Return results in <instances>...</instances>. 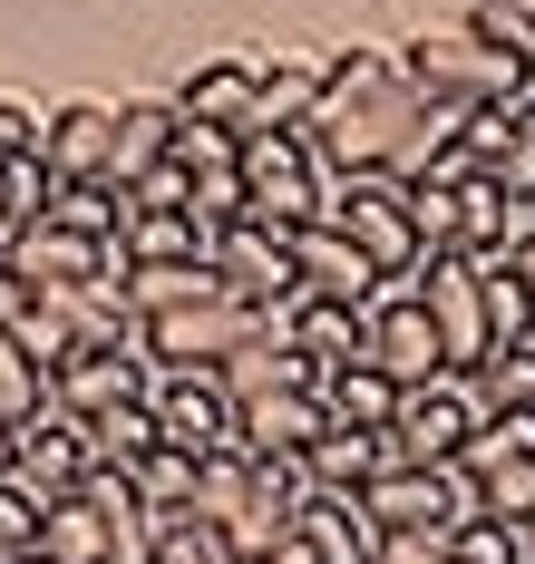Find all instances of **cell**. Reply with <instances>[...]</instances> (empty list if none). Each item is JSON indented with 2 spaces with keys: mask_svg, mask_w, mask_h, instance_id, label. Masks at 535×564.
Instances as JSON below:
<instances>
[{
  "mask_svg": "<svg viewBox=\"0 0 535 564\" xmlns=\"http://www.w3.org/2000/svg\"><path fill=\"white\" fill-rule=\"evenodd\" d=\"M263 564H321V555H312L302 535H283V545H273V555H263Z\"/></svg>",
  "mask_w": 535,
  "mask_h": 564,
  "instance_id": "obj_44",
  "label": "cell"
},
{
  "mask_svg": "<svg viewBox=\"0 0 535 564\" xmlns=\"http://www.w3.org/2000/svg\"><path fill=\"white\" fill-rule=\"evenodd\" d=\"M458 117L448 98H428L400 50H341L321 68V108H312V156L331 175H418L448 137H458Z\"/></svg>",
  "mask_w": 535,
  "mask_h": 564,
  "instance_id": "obj_1",
  "label": "cell"
},
{
  "mask_svg": "<svg viewBox=\"0 0 535 564\" xmlns=\"http://www.w3.org/2000/svg\"><path fill=\"white\" fill-rule=\"evenodd\" d=\"M468 380H477V409H535V340H506V350H487Z\"/></svg>",
  "mask_w": 535,
  "mask_h": 564,
  "instance_id": "obj_29",
  "label": "cell"
},
{
  "mask_svg": "<svg viewBox=\"0 0 535 564\" xmlns=\"http://www.w3.org/2000/svg\"><path fill=\"white\" fill-rule=\"evenodd\" d=\"M253 332H273V312H253V302H234V292H215V302H185V312L137 322V350H146V370H225Z\"/></svg>",
  "mask_w": 535,
  "mask_h": 564,
  "instance_id": "obj_4",
  "label": "cell"
},
{
  "mask_svg": "<svg viewBox=\"0 0 535 564\" xmlns=\"http://www.w3.org/2000/svg\"><path fill=\"white\" fill-rule=\"evenodd\" d=\"M146 350H68L59 370H50V409L68 419H98V409H118V399H146Z\"/></svg>",
  "mask_w": 535,
  "mask_h": 564,
  "instance_id": "obj_13",
  "label": "cell"
},
{
  "mask_svg": "<svg viewBox=\"0 0 535 564\" xmlns=\"http://www.w3.org/2000/svg\"><path fill=\"white\" fill-rule=\"evenodd\" d=\"M331 225L351 234L390 282H410L418 263H428V253H418V225H410V185H400V175H331Z\"/></svg>",
  "mask_w": 535,
  "mask_h": 564,
  "instance_id": "obj_6",
  "label": "cell"
},
{
  "mask_svg": "<svg viewBox=\"0 0 535 564\" xmlns=\"http://www.w3.org/2000/svg\"><path fill=\"white\" fill-rule=\"evenodd\" d=\"M215 380H225V399H273V390H321V370H312V360H302L293 340H283V322H273V332H253L234 350V360H225V370H215Z\"/></svg>",
  "mask_w": 535,
  "mask_h": 564,
  "instance_id": "obj_20",
  "label": "cell"
},
{
  "mask_svg": "<svg viewBox=\"0 0 535 564\" xmlns=\"http://www.w3.org/2000/svg\"><path fill=\"white\" fill-rule=\"evenodd\" d=\"M370 360L410 390L428 370H448V350H438V322H428V302H418V282H390L380 302H370Z\"/></svg>",
  "mask_w": 535,
  "mask_h": 564,
  "instance_id": "obj_11",
  "label": "cell"
},
{
  "mask_svg": "<svg viewBox=\"0 0 535 564\" xmlns=\"http://www.w3.org/2000/svg\"><path fill=\"white\" fill-rule=\"evenodd\" d=\"M312 108H321V68H293V58H263L243 137H263V127H312Z\"/></svg>",
  "mask_w": 535,
  "mask_h": 564,
  "instance_id": "obj_26",
  "label": "cell"
},
{
  "mask_svg": "<svg viewBox=\"0 0 535 564\" xmlns=\"http://www.w3.org/2000/svg\"><path fill=\"white\" fill-rule=\"evenodd\" d=\"M30 302H40V282L20 273L10 253H0V332H20V322H30Z\"/></svg>",
  "mask_w": 535,
  "mask_h": 564,
  "instance_id": "obj_41",
  "label": "cell"
},
{
  "mask_svg": "<svg viewBox=\"0 0 535 564\" xmlns=\"http://www.w3.org/2000/svg\"><path fill=\"white\" fill-rule=\"evenodd\" d=\"M118 292L137 322H156V312H185V302H215L225 282H215V263H127Z\"/></svg>",
  "mask_w": 535,
  "mask_h": 564,
  "instance_id": "obj_25",
  "label": "cell"
},
{
  "mask_svg": "<svg viewBox=\"0 0 535 564\" xmlns=\"http://www.w3.org/2000/svg\"><path fill=\"white\" fill-rule=\"evenodd\" d=\"M477 516H506V525H526V516H535V457L487 467V477H477Z\"/></svg>",
  "mask_w": 535,
  "mask_h": 564,
  "instance_id": "obj_37",
  "label": "cell"
},
{
  "mask_svg": "<svg viewBox=\"0 0 535 564\" xmlns=\"http://www.w3.org/2000/svg\"><path fill=\"white\" fill-rule=\"evenodd\" d=\"M10 457H20V429H0V477H10Z\"/></svg>",
  "mask_w": 535,
  "mask_h": 564,
  "instance_id": "obj_45",
  "label": "cell"
},
{
  "mask_svg": "<svg viewBox=\"0 0 535 564\" xmlns=\"http://www.w3.org/2000/svg\"><path fill=\"white\" fill-rule=\"evenodd\" d=\"M487 419L477 409V380L468 370H428L400 390V419H390V457H410V467H448V457L468 448V429Z\"/></svg>",
  "mask_w": 535,
  "mask_h": 564,
  "instance_id": "obj_7",
  "label": "cell"
},
{
  "mask_svg": "<svg viewBox=\"0 0 535 564\" xmlns=\"http://www.w3.org/2000/svg\"><path fill=\"white\" fill-rule=\"evenodd\" d=\"M10 477H20L30 497H68V487L88 477V419H68V409H40V419L20 429V457H10Z\"/></svg>",
  "mask_w": 535,
  "mask_h": 564,
  "instance_id": "obj_15",
  "label": "cell"
},
{
  "mask_svg": "<svg viewBox=\"0 0 535 564\" xmlns=\"http://www.w3.org/2000/svg\"><path fill=\"white\" fill-rule=\"evenodd\" d=\"M400 68H410L428 98H448V108H516L535 78L516 68L506 50H487L477 30H418L410 50H400Z\"/></svg>",
  "mask_w": 535,
  "mask_h": 564,
  "instance_id": "obj_3",
  "label": "cell"
},
{
  "mask_svg": "<svg viewBox=\"0 0 535 564\" xmlns=\"http://www.w3.org/2000/svg\"><path fill=\"white\" fill-rule=\"evenodd\" d=\"M40 409H50V370H40L20 340L0 332V429H30Z\"/></svg>",
  "mask_w": 535,
  "mask_h": 564,
  "instance_id": "obj_31",
  "label": "cell"
},
{
  "mask_svg": "<svg viewBox=\"0 0 535 564\" xmlns=\"http://www.w3.org/2000/svg\"><path fill=\"white\" fill-rule=\"evenodd\" d=\"M146 448H156V409L146 399H118V409L88 419V467H137Z\"/></svg>",
  "mask_w": 535,
  "mask_h": 564,
  "instance_id": "obj_28",
  "label": "cell"
},
{
  "mask_svg": "<svg viewBox=\"0 0 535 564\" xmlns=\"http://www.w3.org/2000/svg\"><path fill=\"white\" fill-rule=\"evenodd\" d=\"M30 147H40V117L20 98H0V156H30Z\"/></svg>",
  "mask_w": 535,
  "mask_h": 564,
  "instance_id": "obj_42",
  "label": "cell"
},
{
  "mask_svg": "<svg viewBox=\"0 0 535 564\" xmlns=\"http://www.w3.org/2000/svg\"><path fill=\"white\" fill-rule=\"evenodd\" d=\"M321 419L331 429H390L400 419V380L380 360H341V370H321Z\"/></svg>",
  "mask_w": 535,
  "mask_h": 564,
  "instance_id": "obj_23",
  "label": "cell"
},
{
  "mask_svg": "<svg viewBox=\"0 0 535 564\" xmlns=\"http://www.w3.org/2000/svg\"><path fill=\"white\" fill-rule=\"evenodd\" d=\"M127 477H137V497H146L156 516H185V507H195V457H185V448H146Z\"/></svg>",
  "mask_w": 535,
  "mask_h": 564,
  "instance_id": "obj_33",
  "label": "cell"
},
{
  "mask_svg": "<svg viewBox=\"0 0 535 564\" xmlns=\"http://www.w3.org/2000/svg\"><path fill=\"white\" fill-rule=\"evenodd\" d=\"M243 215L273 234H302L331 215V166L312 156V137L302 127H263V137H243Z\"/></svg>",
  "mask_w": 535,
  "mask_h": 564,
  "instance_id": "obj_2",
  "label": "cell"
},
{
  "mask_svg": "<svg viewBox=\"0 0 535 564\" xmlns=\"http://www.w3.org/2000/svg\"><path fill=\"white\" fill-rule=\"evenodd\" d=\"M283 340H293L312 370H341V360H370V312L360 302H331V292H302L283 312Z\"/></svg>",
  "mask_w": 535,
  "mask_h": 564,
  "instance_id": "obj_16",
  "label": "cell"
},
{
  "mask_svg": "<svg viewBox=\"0 0 535 564\" xmlns=\"http://www.w3.org/2000/svg\"><path fill=\"white\" fill-rule=\"evenodd\" d=\"M108 127H118V108H98V98H68L59 117H40V166H50V185H98L108 175Z\"/></svg>",
  "mask_w": 535,
  "mask_h": 564,
  "instance_id": "obj_14",
  "label": "cell"
},
{
  "mask_svg": "<svg viewBox=\"0 0 535 564\" xmlns=\"http://www.w3.org/2000/svg\"><path fill=\"white\" fill-rule=\"evenodd\" d=\"M477 282H487V350H506V340H535V292L506 263H477Z\"/></svg>",
  "mask_w": 535,
  "mask_h": 564,
  "instance_id": "obj_30",
  "label": "cell"
},
{
  "mask_svg": "<svg viewBox=\"0 0 535 564\" xmlns=\"http://www.w3.org/2000/svg\"><path fill=\"white\" fill-rule=\"evenodd\" d=\"M40 555H50V564H118V535H108V516L68 487V497L40 507Z\"/></svg>",
  "mask_w": 535,
  "mask_h": 564,
  "instance_id": "obj_24",
  "label": "cell"
},
{
  "mask_svg": "<svg viewBox=\"0 0 535 564\" xmlns=\"http://www.w3.org/2000/svg\"><path fill=\"white\" fill-rule=\"evenodd\" d=\"M487 263H506V273H516V282L535 292V234H526V243H506V253H487Z\"/></svg>",
  "mask_w": 535,
  "mask_h": 564,
  "instance_id": "obj_43",
  "label": "cell"
},
{
  "mask_svg": "<svg viewBox=\"0 0 535 564\" xmlns=\"http://www.w3.org/2000/svg\"><path fill=\"white\" fill-rule=\"evenodd\" d=\"M331 419H321V390H273V399H234V448L253 457H302L321 438Z\"/></svg>",
  "mask_w": 535,
  "mask_h": 564,
  "instance_id": "obj_17",
  "label": "cell"
},
{
  "mask_svg": "<svg viewBox=\"0 0 535 564\" xmlns=\"http://www.w3.org/2000/svg\"><path fill=\"white\" fill-rule=\"evenodd\" d=\"M176 156V98H137V108H118V127H108V175L98 185H137L146 166H166Z\"/></svg>",
  "mask_w": 535,
  "mask_h": 564,
  "instance_id": "obj_18",
  "label": "cell"
},
{
  "mask_svg": "<svg viewBox=\"0 0 535 564\" xmlns=\"http://www.w3.org/2000/svg\"><path fill=\"white\" fill-rule=\"evenodd\" d=\"M410 282H418V302H428V322H438L448 370H477L487 360V282H477V253H428Z\"/></svg>",
  "mask_w": 535,
  "mask_h": 564,
  "instance_id": "obj_10",
  "label": "cell"
},
{
  "mask_svg": "<svg viewBox=\"0 0 535 564\" xmlns=\"http://www.w3.org/2000/svg\"><path fill=\"white\" fill-rule=\"evenodd\" d=\"M293 535H302L321 564H380V545H390V535L370 525L360 497H321V487H312V507L293 516Z\"/></svg>",
  "mask_w": 535,
  "mask_h": 564,
  "instance_id": "obj_19",
  "label": "cell"
},
{
  "mask_svg": "<svg viewBox=\"0 0 535 564\" xmlns=\"http://www.w3.org/2000/svg\"><path fill=\"white\" fill-rule=\"evenodd\" d=\"M146 564H243V555L225 545V525H205V516H166Z\"/></svg>",
  "mask_w": 535,
  "mask_h": 564,
  "instance_id": "obj_35",
  "label": "cell"
},
{
  "mask_svg": "<svg viewBox=\"0 0 535 564\" xmlns=\"http://www.w3.org/2000/svg\"><path fill=\"white\" fill-rule=\"evenodd\" d=\"M468 30L487 40V50H506L516 68L535 78V0H477L468 10Z\"/></svg>",
  "mask_w": 535,
  "mask_h": 564,
  "instance_id": "obj_32",
  "label": "cell"
},
{
  "mask_svg": "<svg viewBox=\"0 0 535 564\" xmlns=\"http://www.w3.org/2000/svg\"><path fill=\"white\" fill-rule=\"evenodd\" d=\"M400 185H410L418 253H458V185H438V175H400Z\"/></svg>",
  "mask_w": 535,
  "mask_h": 564,
  "instance_id": "obj_34",
  "label": "cell"
},
{
  "mask_svg": "<svg viewBox=\"0 0 535 564\" xmlns=\"http://www.w3.org/2000/svg\"><path fill=\"white\" fill-rule=\"evenodd\" d=\"M205 263H215V282H225L234 302H253V312H273V322H283V312L302 302V273H293V234L253 225V215L215 234V243H205Z\"/></svg>",
  "mask_w": 535,
  "mask_h": 564,
  "instance_id": "obj_8",
  "label": "cell"
},
{
  "mask_svg": "<svg viewBox=\"0 0 535 564\" xmlns=\"http://www.w3.org/2000/svg\"><path fill=\"white\" fill-rule=\"evenodd\" d=\"M448 545H458V564H535L526 525H506V516H468Z\"/></svg>",
  "mask_w": 535,
  "mask_h": 564,
  "instance_id": "obj_36",
  "label": "cell"
},
{
  "mask_svg": "<svg viewBox=\"0 0 535 564\" xmlns=\"http://www.w3.org/2000/svg\"><path fill=\"white\" fill-rule=\"evenodd\" d=\"M234 156H243V137H234V127H185V117H176V166H185V175L234 166Z\"/></svg>",
  "mask_w": 535,
  "mask_h": 564,
  "instance_id": "obj_39",
  "label": "cell"
},
{
  "mask_svg": "<svg viewBox=\"0 0 535 564\" xmlns=\"http://www.w3.org/2000/svg\"><path fill=\"white\" fill-rule=\"evenodd\" d=\"M302 467H312L321 497H360V487L390 467V429H321V438L302 448Z\"/></svg>",
  "mask_w": 535,
  "mask_h": 564,
  "instance_id": "obj_21",
  "label": "cell"
},
{
  "mask_svg": "<svg viewBox=\"0 0 535 564\" xmlns=\"http://www.w3.org/2000/svg\"><path fill=\"white\" fill-rule=\"evenodd\" d=\"M40 507H50V497H30L20 477H0V555H20V545H40Z\"/></svg>",
  "mask_w": 535,
  "mask_h": 564,
  "instance_id": "obj_40",
  "label": "cell"
},
{
  "mask_svg": "<svg viewBox=\"0 0 535 564\" xmlns=\"http://www.w3.org/2000/svg\"><path fill=\"white\" fill-rule=\"evenodd\" d=\"M293 273H302V292H331V302H360V312L390 292V273H380V263H370V253H360L331 215L293 234Z\"/></svg>",
  "mask_w": 535,
  "mask_h": 564,
  "instance_id": "obj_12",
  "label": "cell"
},
{
  "mask_svg": "<svg viewBox=\"0 0 535 564\" xmlns=\"http://www.w3.org/2000/svg\"><path fill=\"white\" fill-rule=\"evenodd\" d=\"M127 263H205V243L215 225H195V215H127Z\"/></svg>",
  "mask_w": 535,
  "mask_h": 564,
  "instance_id": "obj_27",
  "label": "cell"
},
{
  "mask_svg": "<svg viewBox=\"0 0 535 564\" xmlns=\"http://www.w3.org/2000/svg\"><path fill=\"white\" fill-rule=\"evenodd\" d=\"M496 185H506V195H535V88L506 108V156H496Z\"/></svg>",
  "mask_w": 535,
  "mask_h": 564,
  "instance_id": "obj_38",
  "label": "cell"
},
{
  "mask_svg": "<svg viewBox=\"0 0 535 564\" xmlns=\"http://www.w3.org/2000/svg\"><path fill=\"white\" fill-rule=\"evenodd\" d=\"M360 507H370V525H380V535H458V525L477 516V477L390 457V467L360 487Z\"/></svg>",
  "mask_w": 535,
  "mask_h": 564,
  "instance_id": "obj_5",
  "label": "cell"
},
{
  "mask_svg": "<svg viewBox=\"0 0 535 564\" xmlns=\"http://www.w3.org/2000/svg\"><path fill=\"white\" fill-rule=\"evenodd\" d=\"M146 409H156V448H185V457L234 448V399H225L215 370H156Z\"/></svg>",
  "mask_w": 535,
  "mask_h": 564,
  "instance_id": "obj_9",
  "label": "cell"
},
{
  "mask_svg": "<svg viewBox=\"0 0 535 564\" xmlns=\"http://www.w3.org/2000/svg\"><path fill=\"white\" fill-rule=\"evenodd\" d=\"M253 78H263V58H215V68H195V78L176 88V117H185V127H234V137H243Z\"/></svg>",
  "mask_w": 535,
  "mask_h": 564,
  "instance_id": "obj_22",
  "label": "cell"
}]
</instances>
